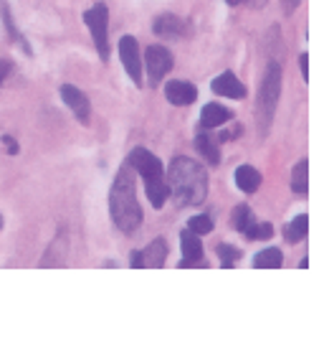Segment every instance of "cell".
I'll return each mask as SVG.
<instances>
[{"label":"cell","mask_w":324,"mask_h":353,"mask_svg":"<svg viewBox=\"0 0 324 353\" xmlns=\"http://www.w3.org/2000/svg\"><path fill=\"white\" fill-rule=\"evenodd\" d=\"M167 188L177 206H200L208 199V170L200 163L177 155L167 168Z\"/></svg>","instance_id":"obj_1"},{"label":"cell","mask_w":324,"mask_h":353,"mask_svg":"<svg viewBox=\"0 0 324 353\" xmlns=\"http://www.w3.org/2000/svg\"><path fill=\"white\" fill-rule=\"evenodd\" d=\"M109 211L119 232L135 234L142 224V209L137 203L135 176L129 165H122L109 191Z\"/></svg>","instance_id":"obj_2"},{"label":"cell","mask_w":324,"mask_h":353,"mask_svg":"<svg viewBox=\"0 0 324 353\" xmlns=\"http://www.w3.org/2000/svg\"><path fill=\"white\" fill-rule=\"evenodd\" d=\"M279 97H281V64L271 61L263 77V84L259 89V105H256V120H259V135L266 137L277 114Z\"/></svg>","instance_id":"obj_3"},{"label":"cell","mask_w":324,"mask_h":353,"mask_svg":"<svg viewBox=\"0 0 324 353\" xmlns=\"http://www.w3.org/2000/svg\"><path fill=\"white\" fill-rule=\"evenodd\" d=\"M84 21H87L89 31L94 36V46H96V54L102 61L109 59V10L104 3H96L91 8L84 13Z\"/></svg>","instance_id":"obj_4"},{"label":"cell","mask_w":324,"mask_h":353,"mask_svg":"<svg viewBox=\"0 0 324 353\" xmlns=\"http://www.w3.org/2000/svg\"><path fill=\"white\" fill-rule=\"evenodd\" d=\"M173 54L167 51L165 46H160V43H155V46H147V51H144V61H142V69H147V79H150V84H158V81H162V77H167V72L173 69Z\"/></svg>","instance_id":"obj_5"},{"label":"cell","mask_w":324,"mask_h":353,"mask_svg":"<svg viewBox=\"0 0 324 353\" xmlns=\"http://www.w3.org/2000/svg\"><path fill=\"white\" fill-rule=\"evenodd\" d=\"M119 59H122V66L129 74V79L135 81L137 87H142V57H140V46H137L135 36H122L119 39Z\"/></svg>","instance_id":"obj_6"},{"label":"cell","mask_w":324,"mask_h":353,"mask_svg":"<svg viewBox=\"0 0 324 353\" xmlns=\"http://www.w3.org/2000/svg\"><path fill=\"white\" fill-rule=\"evenodd\" d=\"M127 165H129L132 170H137L144 181L165 178V165H162V161H160L155 153L144 150V148H135V150L129 153V161H127Z\"/></svg>","instance_id":"obj_7"},{"label":"cell","mask_w":324,"mask_h":353,"mask_svg":"<svg viewBox=\"0 0 324 353\" xmlns=\"http://www.w3.org/2000/svg\"><path fill=\"white\" fill-rule=\"evenodd\" d=\"M61 99L66 102V107L76 114V120L87 125L89 117H91V105H89L87 94H84L81 89L74 87V84H63V87H61Z\"/></svg>","instance_id":"obj_8"},{"label":"cell","mask_w":324,"mask_h":353,"mask_svg":"<svg viewBox=\"0 0 324 353\" xmlns=\"http://www.w3.org/2000/svg\"><path fill=\"white\" fill-rule=\"evenodd\" d=\"M155 33L158 36H167V39H185L193 33V26L190 21L180 16H173V13H165V16H160L155 21Z\"/></svg>","instance_id":"obj_9"},{"label":"cell","mask_w":324,"mask_h":353,"mask_svg":"<svg viewBox=\"0 0 324 353\" xmlns=\"http://www.w3.org/2000/svg\"><path fill=\"white\" fill-rule=\"evenodd\" d=\"M165 97L167 102L175 107H190L198 99V89H195V84H190L185 79H175V81H167Z\"/></svg>","instance_id":"obj_10"},{"label":"cell","mask_w":324,"mask_h":353,"mask_svg":"<svg viewBox=\"0 0 324 353\" xmlns=\"http://www.w3.org/2000/svg\"><path fill=\"white\" fill-rule=\"evenodd\" d=\"M210 89H213L215 94L228 97V99H244V97H246L244 81H238L236 74H230V72L218 74V77L210 81Z\"/></svg>","instance_id":"obj_11"},{"label":"cell","mask_w":324,"mask_h":353,"mask_svg":"<svg viewBox=\"0 0 324 353\" xmlns=\"http://www.w3.org/2000/svg\"><path fill=\"white\" fill-rule=\"evenodd\" d=\"M180 249H182V262L180 267H198L203 259V244H200L198 234H193L190 229L180 234Z\"/></svg>","instance_id":"obj_12"},{"label":"cell","mask_w":324,"mask_h":353,"mask_svg":"<svg viewBox=\"0 0 324 353\" xmlns=\"http://www.w3.org/2000/svg\"><path fill=\"white\" fill-rule=\"evenodd\" d=\"M230 117H233V112H230L228 107L218 105V102H210V105H206L203 112H200V128H206V130L221 128Z\"/></svg>","instance_id":"obj_13"},{"label":"cell","mask_w":324,"mask_h":353,"mask_svg":"<svg viewBox=\"0 0 324 353\" xmlns=\"http://www.w3.org/2000/svg\"><path fill=\"white\" fill-rule=\"evenodd\" d=\"M165 259H167V241L162 236H158L142 252V265L152 267V270H160V267H165Z\"/></svg>","instance_id":"obj_14"},{"label":"cell","mask_w":324,"mask_h":353,"mask_svg":"<svg viewBox=\"0 0 324 353\" xmlns=\"http://www.w3.org/2000/svg\"><path fill=\"white\" fill-rule=\"evenodd\" d=\"M236 185L244 193H256L261 185V173L251 165H241V168H236Z\"/></svg>","instance_id":"obj_15"},{"label":"cell","mask_w":324,"mask_h":353,"mask_svg":"<svg viewBox=\"0 0 324 353\" xmlns=\"http://www.w3.org/2000/svg\"><path fill=\"white\" fill-rule=\"evenodd\" d=\"M144 191H147V201H150L155 209H162V206H165V201H167V196H170V188H167L165 178L144 181Z\"/></svg>","instance_id":"obj_16"},{"label":"cell","mask_w":324,"mask_h":353,"mask_svg":"<svg viewBox=\"0 0 324 353\" xmlns=\"http://www.w3.org/2000/svg\"><path fill=\"white\" fill-rule=\"evenodd\" d=\"M281 265H284V254H281V249H277V247L261 249V252L253 257V267H256V270H279Z\"/></svg>","instance_id":"obj_17"},{"label":"cell","mask_w":324,"mask_h":353,"mask_svg":"<svg viewBox=\"0 0 324 353\" xmlns=\"http://www.w3.org/2000/svg\"><path fill=\"white\" fill-rule=\"evenodd\" d=\"M195 148H198V153L203 155V161H206L208 165H218V163H221L218 143H215L210 135H203V132H200V135L195 137Z\"/></svg>","instance_id":"obj_18"},{"label":"cell","mask_w":324,"mask_h":353,"mask_svg":"<svg viewBox=\"0 0 324 353\" xmlns=\"http://www.w3.org/2000/svg\"><path fill=\"white\" fill-rule=\"evenodd\" d=\"M309 234V216L307 214H299V216H294L284 229V239L289 244H299L304 236Z\"/></svg>","instance_id":"obj_19"},{"label":"cell","mask_w":324,"mask_h":353,"mask_svg":"<svg viewBox=\"0 0 324 353\" xmlns=\"http://www.w3.org/2000/svg\"><path fill=\"white\" fill-rule=\"evenodd\" d=\"M230 221H233V229L241 234H248L256 226V219H253V211L246 206V203H241V206H236L233 209V216H230Z\"/></svg>","instance_id":"obj_20"},{"label":"cell","mask_w":324,"mask_h":353,"mask_svg":"<svg viewBox=\"0 0 324 353\" xmlns=\"http://www.w3.org/2000/svg\"><path fill=\"white\" fill-rule=\"evenodd\" d=\"M292 191L307 193L309 191V161H299L292 170Z\"/></svg>","instance_id":"obj_21"},{"label":"cell","mask_w":324,"mask_h":353,"mask_svg":"<svg viewBox=\"0 0 324 353\" xmlns=\"http://www.w3.org/2000/svg\"><path fill=\"white\" fill-rule=\"evenodd\" d=\"M218 259H221V267L230 270V267H236V262L241 259V249H236L233 244H218Z\"/></svg>","instance_id":"obj_22"},{"label":"cell","mask_w":324,"mask_h":353,"mask_svg":"<svg viewBox=\"0 0 324 353\" xmlns=\"http://www.w3.org/2000/svg\"><path fill=\"white\" fill-rule=\"evenodd\" d=\"M0 16H3V23H6V28H8V33H10V39L13 41H21V46L31 54V48H28V43L23 41V36L18 33V28H16V23H13V18H10V10H8V6L6 3H0Z\"/></svg>","instance_id":"obj_23"},{"label":"cell","mask_w":324,"mask_h":353,"mask_svg":"<svg viewBox=\"0 0 324 353\" xmlns=\"http://www.w3.org/2000/svg\"><path fill=\"white\" fill-rule=\"evenodd\" d=\"M188 229L193 234H210L213 232V219L208 214H198V216H193L188 221Z\"/></svg>","instance_id":"obj_24"},{"label":"cell","mask_w":324,"mask_h":353,"mask_svg":"<svg viewBox=\"0 0 324 353\" xmlns=\"http://www.w3.org/2000/svg\"><path fill=\"white\" fill-rule=\"evenodd\" d=\"M246 236H248V239H263V241H266V239H271V236H274V226H271L269 221H261V224L256 221V226H253Z\"/></svg>","instance_id":"obj_25"},{"label":"cell","mask_w":324,"mask_h":353,"mask_svg":"<svg viewBox=\"0 0 324 353\" xmlns=\"http://www.w3.org/2000/svg\"><path fill=\"white\" fill-rule=\"evenodd\" d=\"M3 145L8 148V153H10V155H16V153H18V143H16V140H13V137L6 135V137H3Z\"/></svg>","instance_id":"obj_26"},{"label":"cell","mask_w":324,"mask_h":353,"mask_svg":"<svg viewBox=\"0 0 324 353\" xmlns=\"http://www.w3.org/2000/svg\"><path fill=\"white\" fill-rule=\"evenodd\" d=\"M299 64H301V77L309 81V57H307V54H301Z\"/></svg>","instance_id":"obj_27"},{"label":"cell","mask_w":324,"mask_h":353,"mask_svg":"<svg viewBox=\"0 0 324 353\" xmlns=\"http://www.w3.org/2000/svg\"><path fill=\"white\" fill-rule=\"evenodd\" d=\"M10 72V61H6V59H0V84H3V79H6V74Z\"/></svg>","instance_id":"obj_28"},{"label":"cell","mask_w":324,"mask_h":353,"mask_svg":"<svg viewBox=\"0 0 324 353\" xmlns=\"http://www.w3.org/2000/svg\"><path fill=\"white\" fill-rule=\"evenodd\" d=\"M132 267L135 270H142V252H132Z\"/></svg>","instance_id":"obj_29"},{"label":"cell","mask_w":324,"mask_h":353,"mask_svg":"<svg viewBox=\"0 0 324 353\" xmlns=\"http://www.w3.org/2000/svg\"><path fill=\"white\" fill-rule=\"evenodd\" d=\"M296 6H299V0H286V3H284V8L289 10V13H292V10L296 8Z\"/></svg>","instance_id":"obj_30"},{"label":"cell","mask_w":324,"mask_h":353,"mask_svg":"<svg viewBox=\"0 0 324 353\" xmlns=\"http://www.w3.org/2000/svg\"><path fill=\"white\" fill-rule=\"evenodd\" d=\"M226 3H228V6H238V3H241V0H226Z\"/></svg>","instance_id":"obj_31"},{"label":"cell","mask_w":324,"mask_h":353,"mask_svg":"<svg viewBox=\"0 0 324 353\" xmlns=\"http://www.w3.org/2000/svg\"><path fill=\"white\" fill-rule=\"evenodd\" d=\"M0 229H3V216H0Z\"/></svg>","instance_id":"obj_32"}]
</instances>
